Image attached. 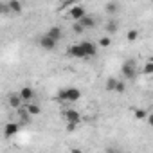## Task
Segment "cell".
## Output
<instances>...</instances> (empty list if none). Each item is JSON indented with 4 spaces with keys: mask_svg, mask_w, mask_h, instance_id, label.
<instances>
[{
    "mask_svg": "<svg viewBox=\"0 0 153 153\" xmlns=\"http://www.w3.org/2000/svg\"><path fill=\"white\" fill-rule=\"evenodd\" d=\"M56 97H58L59 103H74V101H78L81 97V92L78 88H74V87H68V88L59 90Z\"/></svg>",
    "mask_w": 153,
    "mask_h": 153,
    "instance_id": "cell-1",
    "label": "cell"
},
{
    "mask_svg": "<svg viewBox=\"0 0 153 153\" xmlns=\"http://www.w3.org/2000/svg\"><path fill=\"white\" fill-rule=\"evenodd\" d=\"M121 72L126 79H133L137 76V70H135V59H126L121 67Z\"/></svg>",
    "mask_w": 153,
    "mask_h": 153,
    "instance_id": "cell-2",
    "label": "cell"
},
{
    "mask_svg": "<svg viewBox=\"0 0 153 153\" xmlns=\"http://www.w3.org/2000/svg\"><path fill=\"white\" fill-rule=\"evenodd\" d=\"M68 16H70L72 20L81 22V20L87 16V11H85L83 6H70V9H68Z\"/></svg>",
    "mask_w": 153,
    "mask_h": 153,
    "instance_id": "cell-3",
    "label": "cell"
},
{
    "mask_svg": "<svg viewBox=\"0 0 153 153\" xmlns=\"http://www.w3.org/2000/svg\"><path fill=\"white\" fill-rule=\"evenodd\" d=\"M67 54H68V56H72V58H87V54H85V51H83L81 43L70 45V47L67 49Z\"/></svg>",
    "mask_w": 153,
    "mask_h": 153,
    "instance_id": "cell-4",
    "label": "cell"
},
{
    "mask_svg": "<svg viewBox=\"0 0 153 153\" xmlns=\"http://www.w3.org/2000/svg\"><path fill=\"white\" fill-rule=\"evenodd\" d=\"M81 47H83V51H85V54H87V58H92L96 52H97V47H96V43H92V42H81Z\"/></svg>",
    "mask_w": 153,
    "mask_h": 153,
    "instance_id": "cell-5",
    "label": "cell"
},
{
    "mask_svg": "<svg viewBox=\"0 0 153 153\" xmlns=\"http://www.w3.org/2000/svg\"><path fill=\"white\" fill-rule=\"evenodd\" d=\"M20 97H22V101H25L27 105L33 101V97H34V90L31 88V87H24L22 90H20V94H18Z\"/></svg>",
    "mask_w": 153,
    "mask_h": 153,
    "instance_id": "cell-6",
    "label": "cell"
},
{
    "mask_svg": "<svg viewBox=\"0 0 153 153\" xmlns=\"http://www.w3.org/2000/svg\"><path fill=\"white\" fill-rule=\"evenodd\" d=\"M56 43H58V42H56V40H52V38H51V36H47V34L40 40V45H42V49H45V51H52V49L56 47Z\"/></svg>",
    "mask_w": 153,
    "mask_h": 153,
    "instance_id": "cell-7",
    "label": "cell"
},
{
    "mask_svg": "<svg viewBox=\"0 0 153 153\" xmlns=\"http://www.w3.org/2000/svg\"><path fill=\"white\" fill-rule=\"evenodd\" d=\"M65 117H67L68 123H76V124L81 121V115H79L78 110H67V112H65Z\"/></svg>",
    "mask_w": 153,
    "mask_h": 153,
    "instance_id": "cell-8",
    "label": "cell"
},
{
    "mask_svg": "<svg viewBox=\"0 0 153 153\" xmlns=\"http://www.w3.org/2000/svg\"><path fill=\"white\" fill-rule=\"evenodd\" d=\"M18 128H20L18 123H7L6 128H4V135H6V137H13V135L18 131Z\"/></svg>",
    "mask_w": 153,
    "mask_h": 153,
    "instance_id": "cell-9",
    "label": "cell"
},
{
    "mask_svg": "<svg viewBox=\"0 0 153 153\" xmlns=\"http://www.w3.org/2000/svg\"><path fill=\"white\" fill-rule=\"evenodd\" d=\"M78 24H81V27H83V29H92V27L96 25V20H94L90 15H87V16H85L81 22H78Z\"/></svg>",
    "mask_w": 153,
    "mask_h": 153,
    "instance_id": "cell-10",
    "label": "cell"
},
{
    "mask_svg": "<svg viewBox=\"0 0 153 153\" xmlns=\"http://www.w3.org/2000/svg\"><path fill=\"white\" fill-rule=\"evenodd\" d=\"M7 7H9V11H13V13H22V4L18 2V0H9L7 2Z\"/></svg>",
    "mask_w": 153,
    "mask_h": 153,
    "instance_id": "cell-11",
    "label": "cell"
},
{
    "mask_svg": "<svg viewBox=\"0 0 153 153\" xmlns=\"http://www.w3.org/2000/svg\"><path fill=\"white\" fill-rule=\"evenodd\" d=\"M47 36H51L52 40H56V42H59V38H61V29L54 25V27H51V29H49V33H47Z\"/></svg>",
    "mask_w": 153,
    "mask_h": 153,
    "instance_id": "cell-12",
    "label": "cell"
},
{
    "mask_svg": "<svg viewBox=\"0 0 153 153\" xmlns=\"http://www.w3.org/2000/svg\"><path fill=\"white\" fill-rule=\"evenodd\" d=\"M105 9H106V13H108V15H115V13L121 9V6H119L117 2H108V4L105 6Z\"/></svg>",
    "mask_w": 153,
    "mask_h": 153,
    "instance_id": "cell-13",
    "label": "cell"
},
{
    "mask_svg": "<svg viewBox=\"0 0 153 153\" xmlns=\"http://www.w3.org/2000/svg\"><path fill=\"white\" fill-rule=\"evenodd\" d=\"M117 81H119V79H115V78H108V79H106V83H105V88H106L108 92L115 90V88H117Z\"/></svg>",
    "mask_w": 153,
    "mask_h": 153,
    "instance_id": "cell-14",
    "label": "cell"
},
{
    "mask_svg": "<svg viewBox=\"0 0 153 153\" xmlns=\"http://www.w3.org/2000/svg\"><path fill=\"white\" fill-rule=\"evenodd\" d=\"M9 105H11L13 108H20L22 97H20V96H9Z\"/></svg>",
    "mask_w": 153,
    "mask_h": 153,
    "instance_id": "cell-15",
    "label": "cell"
},
{
    "mask_svg": "<svg viewBox=\"0 0 153 153\" xmlns=\"http://www.w3.org/2000/svg\"><path fill=\"white\" fill-rule=\"evenodd\" d=\"M25 110H27L31 115H38V114H40V106H38V105H34V103H29V105L25 106Z\"/></svg>",
    "mask_w": 153,
    "mask_h": 153,
    "instance_id": "cell-16",
    "label": "cell"
},
{
    "mask_svg": "<svg viewBox=\"0 0 153 153\" xmlns=\"http://www.w3.org/2000/svg\"><path fill=\"white\" fill-rule=\"evenodd\" d=\"M117 27H119V24H117L115 20H110V22L106 24V31H108L110 34H114V33H117Z\"/></svg>",
    "mask_w": 153,
    "mask_h": 153,
    "instance_id": "cell-17",
    "label": "cell"
},
{
    "mask_svg": "<svg viewBox=\"0 0 153 153\" xmlns=\"http://www.w3.org/2000/svg\"><path fill=\"white\" fill-rule=\"evenodd\" d=\"M133 114H135V117H137L139 121H142V119H148V115H149V114H148L146 110H142V108H137Z\"/></svg>",
    "mask_w": 153,
    "mask_h": 153,
    "instance_id": "cell-18",
    "label": "cell"
},
{
    "mask_svg": "<svg viewBox=\"0 0 153 153\" xmlns=\"http://www.w3.org/2000/svg\"><path fill=\"white\" fill-rule=\"evenodd\" d=\"M137 36H139V33H137V29H130V31H128V34H126V38H128V42H135V40H137Z\"/></svg>",
    "mask_w": 153,
    "mask_h": 153,
    "instance_id": "cell-19",
    "label": "cell"
},
{
    "mask_svg": "<svg viewBox=\"0 0 153 153\" xmlns=\"http://www.w3.org/2000/svg\"><path fill=\"white\" fill-rule=\"evenodd\" d=\"M31 114L27 112V110H24V112H20V119H22V124H27L29 121H31V117H29Z\"/></svg>",
    "mask_w": 153,
    "mask_h": 153,
    "instance_id": "cell-20",
    "label": "cell"
},
{
    "mask_svg": "<svg viewBox=\"0 0 153 153\" xmlns=\"http://www.w3.org/2000/svg\"><path fill=\"white\" fill-rule=\"evenodd\" d=\"M144 74H148V76L153 74V61H148V63L144 65Z\"/></svg>",
    "mask_w": 153,
    "mask_h": 153,
    "instance_id": "cell-21",
    "label": "cell"
},
{
    "mask_svg": "<svg viewBox=\"0 0 153 153\" xmlns=\"http://www.w3.org/2000/svg\"><path fill=\"white\" fill-rule=\"evenodd\" d=\"M110 43H112V40H110L108 36H103V38L99 40V45H101V47H110Z\"/></svg>",
    "mask_w": 153,
    "mask_h": 153,
    "instance_id": "cell-22",
    "label": "cell"
},
{
    "mask_svg": "<svg viewBox=\"0 0 153 153\" xmlns=\"http://www.w3.org/2000/svg\"><path fill=\"white\" fill-rule=\"evenodd\" d=\"M124 90H126V85H124V81H117V88H115V92L123 94Z\"/></svg>",
    "mask_w": 153,
    "mask_h": 153,
    "instance_id": "cell-23",
    "label": "cell"
},
{
    "mask_svg": "<svg viewBox=\"0 0 153 153\" xmlns=\"http://www.w3.org/2000/svg\"><path fill=\"white\" fill-rule=\"evenodd\" d=\"M72 29H74V33H76V34H81V33L85 31V29L81 27V24H74V27H72Z\"/></svg>",
    "mask_w": 153,
    "mask_h": 153,
    "instance_id": "cell-24",
    "label": "cell"
},
{
    "mask_svg": "<svg viewBox=\"0 0 153 153\" xmlns=\"http://www.w3.org/2000/svg\"><path fill=\"white\" fill-rule=\"evenodd\" d=\"M76 126H78L76 123H68L67 124V131H76Z\"/></svg>",
    "mask_w": 153,
    "mask_h": 153,
    "instance_id": "cell-25",
    "label": "cell"
},
{
    "mask_svg": "<svg viewBox=\"0 0 153 153\" xmlns=\"http://www.w3.org/2000/svg\"><path fill=\"white\" fill-rule=\"evenodd\" d=\"M148 123H149V126H153V114L148 115Z\"/></svg>",
    "mask_w": 153,
    "mask_h": 153,
    "instance_id": "cell-26",
    "label": "cell"
},
{
    "mask_svg": "<svg viewBox=\"0 0 153 153\" xmlns=\"http://www.w3.org/2000/svg\"><path fill=\"white\" fill-rule=\"evenodd\" d=\"M70 153H83V151H81V149H78V148H72V149H70Z\"/></svg>",
    "mask_w": 153,
    "mask_h": 153,
    "instance_id": "cell-27",
    "label": "cell"
},
{
    "mask_svg": "<svg viewBox=\"0 0 153 153\" xmlns=\"http://www.w3.org/2000/svg\"><path fill=\"white\" fill-rule=\"evenodd\" d=\"M106 153H123V151H117V149H108Z\"/></svg>",
    "mask_w": 153,
    "mask_h": 153,
    "instance_id": "cell-28",
    "label": "cell"
}]
</instances>
